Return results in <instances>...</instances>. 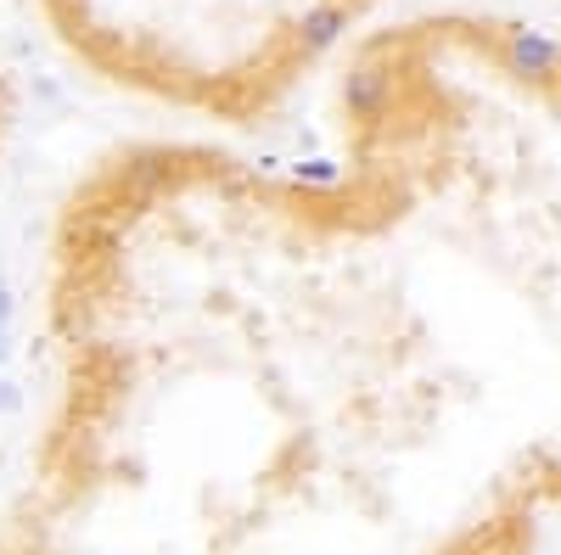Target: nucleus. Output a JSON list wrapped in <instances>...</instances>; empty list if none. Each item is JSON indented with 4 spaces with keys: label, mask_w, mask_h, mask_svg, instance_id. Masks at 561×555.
Masks as SVG:
<instances>
[{
    "label": "nucleus",
    "mask_w": 561,
    "mask_h": 555,
    "mask_svg": "<svg viewBox=\"0 0 561 555\" xmlns=\"http://www.w3.org/2000/svg\"><path fill=\"white\" fill-rule=\"evenodd\" d=\"M7 118H12V90H7V79H0V129H7Z\"/></svg>",
    "instance_id": "obj_2"
},
{
    "label": "nucleus",
    "mask_w": 561,
    "mask_h": 555,
    "mask_svg": "<svg viewBox=\"0 0 561 555\" xmlns=\"http://www.w3.org/2000/svg\"><path fill=\"white\" fill-rule=\"evenodd\" d=\"M102 79L248 118L332 57L382 0H39Z\"/></svg>",
    "instance_id": "obj_1"
}]
</instances>
